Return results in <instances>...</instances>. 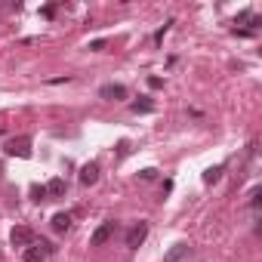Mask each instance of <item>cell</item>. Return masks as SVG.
Instances as JSON below:
<instances>
[{"label":"cell","instance_id":"1","mask_svg":"<svg viewBox=\"0 0 262 262\" xmlns=\"http://www.w3.org/2000/svg\"><path fill=\"white\" fill-rule=\"evenodd\" d=\"M4 151L10 158H31V139L28 136H13V139H7Z\"/></svg>","mask_w":262,"mask_h":262},{"label":"cell","instance_id":"2","mask_svg":"<svg viewBox=\"0 0 262 262\" xmlns=\"http://www.w3.org/2000/svg\"><path fill=\"white\" fill-rule=\"evenodd\" d=\"M145 237H148V222H136L133 228L126 231V247H129V250H136V247L145 244Z\"/></svg>","mask_w":262,"mask_h":262},{"label":"cell","instance_id":"3","mask_svg":"<svg viewBox=\"0 0 262 262\" xmlns=\"http://www.w3.org/2000/svg\"><path fill=\"white\" fill-rule=\"evenodd\" d=\"M114 228H117V225H114L111 219H108V222H102V225L93 231V237H90V247H102V244H108V241H111V234H114Z\"/></svg>","mask_w":262,"mask_h":262},{"label":"cell","instance_id":"4","mask_svg":"<svg viewBox=\"0 0 262 262\" xmlns=\"http://www.w3.org/2000/svg\"><path fill=\"white\" fill-rule=\"evenodd\" d=\"M10 241H13V247H31L37 237H34V231H31L28 225H16L13 234H10Z\"/></svg>","mask_w":262,"mask_h":262},{"label":"cell","instance_id":"5","mask_svg":"<svg viewBox=\"0 0 262 262\" xmlns=\"http://www.w3.org/2000/svg\"><path fill=\"white\" fill-rule=\"evenodd\" d=\"M99 96L108 99V102H120V99H126V86H123V83H105V86L99 90Z\"/></svg>","mask_w":262,"mask_h":262},{"label":"cell","instance_id":"6","mask_svg":"<svg viewBox=\"0 0 262 262\" xmlns=\"http://www.w3.org/2000/svg\"><path fill=\"white\" fill-rule=\"evenodd\" d=\"M96 182H99V164H96V161H90V164H83V167H80V185H86V188H90V185H96Z\"/></svg>","mask_w":262,"mask_h":262},{"label":"cell","instance_id":"7","mask_svg":"<svg viewBox=\"0 0 262 262\" xmlns=\"http://www.w3.org/2000/svg\"><path fill=\"white\" fill-rule=\"evenodd\" d=\"M191 253V247L185 244V241H179V244H173L170 250H167V256H164V262H179V259H185Z\"/></svg>","mask_w":262,"mask_h":262},{"label":"cell","instance_id":"8","mask_svg":"<svg viewBox=\"0 0 262 262\" xmlns=\"http://www.w3.org/2000/svg\"><path fill=\"white\" fill-rule=\"evenodd\" d=\"M65 188H68L65 179H50V182H47V198H62Z\"/></svg>","mask_w":262,"mask_h":262},{"label":"cell","instance_id":"9","mask_svg":"<svg viewBox=\"0 0 262 262\" xmlns=\"http://www.w3.org/2000/svg\"><path fill=\"white\" fill-rule=\"evenodd\" d=\"M222 173H225V167H222V164L207 167V170H204V182H207V185H213V182H219V179H222Z\"/></svg>","mask_w":262,"mask_h":262},{"label":"cell","instance_id":"10","mask_svg":"<svg viewBox=\"0 0 262 262\" xmlns=\"http://www.w3.org/2000/svg\"><path fill=\"white\" fill-rule=\"evenodd\" d=\"M68 228H71V216H68V213H56V216H53V231L62 234V231H68Z\"/></svg>","mask_w":262,"mask_h":262},{"label":"cell","instance_id":"11","mask_svg":"<svg viewBox=\"0 0 262 262\" xmlns=\"http://www.w3.org/2000/svg\"><path fill=\"white\" fill-rule=\"evenodd\" d=\"M47 259V253L40 250V244H31V247H25V262H43Z\"/></svg>","mask_w":262,"mask_h":262},{"label":"cell","instance_id":"12","mask_svg":"<svg viewBox=\"0 0 262 262\" xmlns=\"http://www.w3.org/2000/svg\"><path fill=\"white\" fill-rule=\"evenodd\" d=\"M129 108H133V114H148V111H155V102L142 96L139 102H133V105H129Z\"/></svg>","mask_w":262,"mask_h":262},{"label":"cell","instance_id":"13","mask_svg":"<svg viewBox=\"0 0 262 262\" xmlns=\"http://www.w3.org/2000/svg\"><path fill=\"white\" fill-rule=\"evenodd\" d=\"M31 201H47V185H31Z\"/></svg>","mask_w":262,"mask_h":262},{"label":"cell","instance_id":"14","mask_svg":"<svg viewBox=\"0 0 262 262\" xmlns=\"http://www.w3.org/2000/svg\"><path fill=\"white\" fill-rule=\"evenodd\" d=\"M259 194H262V188H259V185H253V188H250V207H253V210L259 207Z\"/></svg>","mask_w":262,"mask_h":262},{"label":"cell","instance_id":"15","mask_svg":"<svg viewBox=\"0 0 262 262\" xmlns=\"http://www.w3.org/2000/svg\"><path fill=\"white\" fill-rule=\"evenodd\" d=\"M155 176H158V170H155V167H148V170H142V173H139V179H142V182H151Z\"/></svg>","mask_w":262,"mask_h":262},{"label":"cell","instance_id":"16","mask_svg":"<svg viewBox=\"0 0 262 262\" xmlns=\"http://www.w3.org/2000/svg\"><path fill=\"white\" fill-rule=\"evenodd\" d=\"M105 47H108V43H105V40H93V43H90V50H93V53H102V50H105Z\"/></svg>","mask_w":262,"mask_h":262},{"label":"cell","instance_id":"17","mask_svg":"<svg viewBox=\"0 0 262 262\" xmlns=\"http://www.w3.org/2000/svg\"><path fill=\"white\" fill-rule=\"evenodd\" d=\"M148 86H151V90H158V86H164V80H161V77H151V80H148Z\"/></svg>","mask_w":262,"mask_h":262}]
</instances>
